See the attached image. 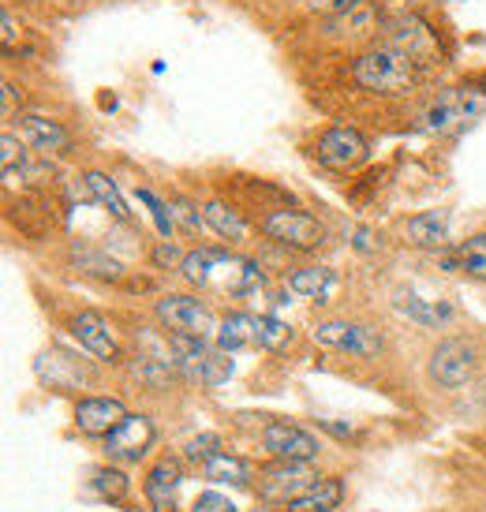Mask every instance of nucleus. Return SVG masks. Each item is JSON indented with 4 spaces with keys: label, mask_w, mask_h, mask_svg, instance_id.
<instances>
[{
    "label": "nucleus",
    "mask_w": 486,
    "mask_h": 512,
    "mask_svg": "<svg viewBox=\"0 0 486 512\" xmlns=\"http://www.w3.org/2000/svg\"><path fill=\"white\" fill-rule=\"evenodd\" d=\"M434 72H427L423 64H415L408 53L393 49L386 42H371L356 49L348 64H344V83L356 94L374 101H408L419 98Z\"/></svg>",
    "instance_id": "f257e3e1"
},
{
    "label": "nucleus",
    "mask_w": 486,
    "mask_h": 512,
    "mask_svg": "<svg viewBox=\"0 0 486 512\" xmlns=\"http://www.w3.org/2000/svg\"><path fill=\"white\" fill-rule=\"evenodd\" d=\"M483 113H486V86L464 79L457 86H438L434 94H427L423 105L415 109L412 128L419 135H430V139H460Z\"/></svg>",
    "instance_id": "f03ea898"
},
{
    "label": "nucleus",
    "mask_w": 486,
    "mask_h": 512,
    "mask_svg": "<svg viewBox=\"0 0 486 512\" xmlns=\"http://www.w3.org/2000/svg\"><path fill=\"white\" fill-rule=\"evenodd\" d=\"M386 15V12H382ZM378 42L401 49L415 64H423L427 72H438L442 64H449V49L442 45V30L430 23V15L423 8H404V12H389L382 19Z\"/></svg>",
    "instance_id": "7ed1b4c3"
},
{
    "label": "nucleus",
    "mask_w": 486,
    "mask_h": 512,
    "mask_svg": "<svg viewBox=\"0 0 486 512\" xmlns=\"http://www.w3.org/2000/svg\"><path fill=\"white\" fill-rule=\"evenodd\" d=\"M169 356L176 367V378L199 389H217L232 378V356L221 352L210 337H191V333H165Z\"/></svg>",
    "instance_id": "20e7f679"
},
{
    "label": "nucleus",
    "mask_w": 486,
    "mask_h": 512,
    "mask_svg": "<svg viewBox=\"0 0 486 512\" xmlns=\"http://www.w3.org/2000/svg\"><path fill=\"white\" fill-rule=\"evenodd\" d=\"M258 232L270 243L285 247V251H296V255H315L329 243V228L318 221L315 214L307 210H296V206H270L266 214H258Z\"/></svg>",
    "instance_id": "39448f33"
},
{
    "label": "nucleus",
    "mask_w": 486,
    "mask_h": 512,
    "mask_svg": "<svg viewBox=\"0 0 486 512\" xmlns=\"http://www.w3.org/2000/svg\"><path fill=\"white\" fill-rule=\"evenodd\" d=\"M311 161L318 169L337 172V176H352L371 161V139L356 128V124H329L315 135L311 143Z\"/></svg>",
    "instance_id": "423d86ee"
},
{
    "label": "nucleus",
    "mask_w": 486,
    "mask_h": 512,
    "mask_svg": "<svg viewBox=\"0 0 486 512\" xmlns=\"http://www.w3.org/2000/svg\"><path fill=\"white\" fill-rule=\"evenodd\" d=\"M311 337L329 352H344L352 359H374L386 348L382 329L367 326V322H352V318H322V322H315Z\"/></svg>",
    "instance_id": "0eeeda50"
},
{
    "label": "nucleus",
    "mask_w": 486,
    "mask_h": 512,
    "mask_svg": "<svg viewBox=\"0 0 486 512\" xmlns=\"http://www.w3.org/2000/svg\"><path fill=\"white\" fill-rule=\"evenodd\" d=\"M479 370V348L468 337H445L427 359V378L438 389H464Z\"/></svg>",
    "instance_id": "6e6552de"
},
{
    "label": "nucleus",
    "mask_w": 486,
    "mask_h": 512,
    "mask_svg": "<svg viewBox=\"0 0 486 512\" xmlns=\"http://www.w3.org/2000/svg\"><path fill=\"white\" fill-rule=\"evenodd\" d=\"M154 318L165 326V333H191V337H210V341H214L217 322H221L191 292H165L161 299H154Z\"/></svg>",
    "instance_id": "1a4fd4ad"
},
{
    "label": "nucleus",
    "mask_w": 486,
    "mask_h": 512,
    "mask_svg": "<svg viewBox=\"0 0 486 512\" xmlns=\"http://www.w3.org/2000/svg\"><path fill=\"white\" fill-rule=\"evenodd\" d=\"M158 441V427L154 419L143 412H128V419L120 423L116 430H109L101 438V449H105V460L109 464H139Z\"/></svg>",
    "instance_id": "9d476101"
},
{
    "label": "nucleus",
    "mask_w": 486,
    "mask_h": 512,
    "mask_svg": "<svg viewBox=\"0 0 486 512\" xmlns=\"http://www.w3.org/2000/svg\"><path fill=\"white\" fill-rule=\"evenodd\" d=\"M19 135H23L30 150H34L38 157H45V161L68 157L75 146L72 128H68L64 120H57V116L38 113V109H27V113L19 116Z\"/></svg>",
    "instance_id": "9b49d317"
},
{
    "label": "nucleus",
    "mask_w": 486,
    "mask_h": 512,
    "mask_svg": "<svg viewBox=\"0 0 486 512\" xmlns=\"http://www.w3.org/2000/svg\"><path fill=\"white\" fill-rule=\"evenodd\" d=\"M262 449L273 456V460H300V464H311L318 453H322V441L303 430L300 423H288V419H270L262 427Z\"/></svg>",
    "instance_id": "f8f14e48"
},
{
    "label": "nucleus",
    "mask_w": 486,
    "mask_h": 512,
    "mask_svg": "<svg viewBox=\"0 0 486 512\" xmlns=\"http://www.w3.org/2000/svg\"><path fill=\"white\" fill-rule=\"evenodd\" d=\"M315 479L318 475L311 471V464H300V460H273L270 468L258 471V494H262V501H270V505H288L292 498H300Z\"/></svg>",
    "instance_id": "ddd939ff"
},
{
    "label": "nucleus",
    "mask_w": 486,
    "mask_h": 512,
    "mask_svg": "<svg viewBox=\"0 0 486 512\" xmlns=\"http://www.w3.org/2000/svg\"><path fill=\"white\" fill-rule=\"evenodd\" d=\"M68 333H72V341L90 352V356L98 359V363H120L124 352H120V341H116L113 326H109V318L101 311H79L72 314V322H68Z\"/></svg>",
    "instance_id": "4468645a"
},
{
    "label": "nucleus",
    "mask_w": 486,
    "mask_h": 512,
    "mask_svg": "<svg viewBox=\"0 0 486 512\" xmlns=\"http://www.w3.org/2000/svg\"><path fill=\"white\" fill-rule=\"evenodd\" d=\"M75 430L86 438H105L109 430H116L128 419V408L120 397H79L75 400Z\"/></svg>",
    "instance_id": "2eb2a0df"
},
{
    "label": "nucleus",
    "mask_w": 486,
    "mask_h": 512,
    "mask_svg": "<svg viewBox=\"0 0 486 512\" xmlns=\"http://www.w3.org/2000/svg\"><path fill=\"white\" fill-rule=\"evenodd\" d=\"M180 483H184L180 460H172V456L154 460L150 471H146V483H143V494H146V501H150V509L154 512H176Z\"/></svg>",
    "instance_id": "dca6fc26"
},
{
    "label": "nucleus",
    "mask_w": 486,
    "mask_h": 512,
    "mask_svg": "<svg viewBox=\"0 0 486 512\" xmlns=\"http://www.w3.org/2000/svg\"><path fill=\"white\" fill-rule=\"evenodd\" d=\"M404 240L419 251H445L449 247V210H423L404 221Z\"/></svg>",
    "instance_id": "f3484780"
},
{
    "label": "nucleus",
    "mask_w": 486,
    "mask_h": 512,
    "mask_svg": "<svg viewBox=\"0 0 486 512\" xmlns=\"http://www.w3.org/2000/svg\"><path fill=\"white\" fill-rule=\"evenodd\" d=\"M232 251L229 247H214V243H202L195 251H187L184 262H180V277H184L191 288H206L214 281L217 270H225L232 262Z\"/></svg>",
    "instance_id": "a211bd4d"
},
{
    "label": "nucleus",
    "mask_w": 486,
    "mask_h": 512,
    "mask_svg": "<svg viewBox=\"0 0 486 512\" xmlns=\"http://www.w3.org/2000/svg\"><path fill=\"white\" fill-rule=\"evenodd\" d=\"M202 217H206L210 236H217L225 247H232V243H243V240H247V232H251L247 217H243L240 210H236L232 202H225V199L202 202Z\"/></svg>",
    "instance_id": "6ab92c4d"
},
{
    "label": "nucleus",
    "mask_w": 486,
    "mask_h": 512,
    "mask_svg": "<svg viewBox=\"0 0 486 512\" xmlns=\"http://www.w3.org/2000/svg\"><path fill=\"white\" fill-rule=\"evenodd\" d=\"M344 501V483L337 475H318L300 498L281 505V512H337Z\"/></svg>",
    "instance_id": "aec40b11"
},
{
    "label": "nucleus",
    "mask_w": 486,
    "mask_h": 512,
    "mask_svg": "<svg viewBox=\"0 0 486 512\" xmlns=\"http://www.w3.org/2000/svg\"><path fill=\"white\" fill-rule=\"evenodd\" d=\"M83 187H86V199L98 202L101 210L113 217V221H120V225H131L128 202H124V195H120V187H116V180L109 176V172L86 169L83 172Z\"/></svg>",
    "instance_id": "412c9836"
},
{
    "label": "nucleus",
    "mask_w": 486,
    "mask_h": 512,
    "mask_svg": "<svg viewBox=\"0 0 486 512\" xmlns=\"http://www.w3.org/2000/svg\"><path fill=\"white\" fill-rule=\"evenodd\" d=\"M285 288L300 299L326 303V299L333 296V288H337V273L329 270V266H322V262H311V266H300V270L288 273Z\"/></svg>",
    "instance_id": "4be33fe9"
},
{
    "label": "nucleus",
    "mask_w": 486,
    "mask_h": 512,
    "mask_svg": "<svg viewBox=\"0 0 486 512\" xmlns=\"http://www.w3.org/2000/svg\"><path fill=\"white\" fill-rule=\"evenodd\" d=\"M255 333H258V314L251 311H229L221 322H217L214 344L221 352H243V348H255Z\"/></svg>",
    "instance_id": "5701e85b"
},
{
    "label": "nucleus",
    "mask_w": 486,
    "mask_h": 512,
    "mask_svg": "<svg viewBox=\"0 0 486 512\" xmlns=\"http://www.w3.org/2000/svg\"><path fill=\"white\" fill-rule=\"evenodd\" d=\"M34 374H38L49 389H57V393H72V389L83 385V370L75 367L64 352H42L38 363H34Z\"/></svg>",
    "instance_id": "b1692460"
},
{
    "label": "nucleus",
    "mask_w": 486,
    "mask_h": 512,
    "mask_svg": "<svg viewBox=\"0 0 486 512\" xmlns=\"http://www.w3.org/2000/svg\"><path fill=\"white\" fill-rule=\"evenodd\" d=\"M397 311H401L408 322H415V326H423V329H438L457 318L453 303H445V299L442 303H430V299H419V296H401L397 299Z\"/></svg>",
    "instance_id": "393cba45"
},
{
    "label": "nucleus",
    "mask_w": 486,
    "mask_h": 512,
    "mask_svg": "<svg viewBox=\"0 0 486 512\" xmlns=\"http://www.w3.org/2000/svg\"><path fill=\"white\" fill-rule=\"evenodd\" d=\"M202 475L210 479V483H229V486H247L255 479V468L243 460V456H232V453H221L210 456L206 464H202Z\"/></svg>",
    "instance_id": "a878e982"
},
{
    "label": "nucleus",
    "mask_w": 486,
    "mask_h": 512,
    "mask_svg": "<svg viewBox=\"0 0 486 512\" xmlns=\"http://www.w3.org/2000/svg\"><path fill=\"white\" fill-rule=\"evenodd\" d=\"M75 270L94 277V281H113V285L124 281V266L101 247H75Z\"/></svg>",
    "instance_id": "bb28decb"
},
{
    "label": "nucleus",
    "mask_w": 486,
    "mask_h": 512,
    "mask_svg": "<svg viewBox=\"0 0 486 512\" xmlns=\"http://www.w3.org/2000/svg\"><path fill=\"white\" fill-rule=\"evenodd\" d=\"M453 255H457V266L464 277H472V281H483L486 285V228L483 232H472L464 243H457Z\"/></svg>",
    "instance_id": "cd10ccee"
},
{
    "label": "nucleus",
    "mask_w": 486,
    "mask_h": 512,
    "mask_svg": "<svg viewBox=\"0 0 486 512\" xmlns=\"http://www.w3.org/2000/svg\"><path fill=\"white\" fill-rule=\"evenodd\" d=\"M292 341V326L277 314H258V333H255V348L262 352H281Z\"/></svg>",
    "instance_id": "c85d7f7f"
},
{
    "label": "nucleus",
    "mask_w": 486,
    "mask_h": 512,
    "mask_svg": "<svg viewBox=\"0 0 486 512\" xmlns=\"http://www.w3.org/2000/svg\"><path fill=\"white\" fill-rule=\"evenodd\" d=\"M94 490H98V498H105L109 505H124L131 494V479L120 468L109 464V468L94 471Z\"/></svg>",
    "instance_id": "c756f323"
},
{
    "label": "nucleus",
    "mask_w": 486,
    "mask_h": 512,
    "mask_svg": "<svg viewBox=\"0 0 486 512\" xmlns=\"http://www.w3.org/2000/svg\"><path fill=\"white\" fill-rule=\"evenodd\" d=\"M172 221H176V228H184V232H210L206 228V217H202V206H195V202L187 199H172Z\"/></svg>",
    "instance_id": "7c9ffc66"
},
{
    "label": "nucleus",
    "mask_w": 486,
    "mask_h": 512,
    "mask_svg": "<svg viewBox=\"0 0 486 512\" xmlns=\"http://www.w3.org/2000/svg\"><path fill=\"white\" fill-rule=\"evenodd\" d=\"M356 4H363V0H300L303 12L315 15V19H333V15H344V12H352Z\"/></svg>",
    "instance_id": "2f4dec72"
},
{
    "label": "nucleus",
    "mask_w": 486,
    "mask_h": 512,
    "mask_svg": "<svg viewBox=\"0 0 486 512\" xmlns=\"http://www.w3.org/2000/svg\"><path fill=\"white\" fill-rule=\"evenodd\" d=\"M217 453H221V438H217V434H199V438L187 441V449H184L187 460H191V464H199V468Z\"/></svg>",
    "instance_id": "473e14b6"
},
{
    "label": "nucleus",
    "mask_w": 486,
    "mask_h": 512,
    "mask_svg": "<svg viewBox=\"0 0 486 512\" xmlns=\"http://www.w3.org/2000/svg\"><path fill=\"white\" fill-rule=\"evenodd\" d=\"M187 512H240V505L232 498H225V494H217V490H206V494H199V498L191 501Z\"/></svg>",
    "instance_id": "72a5a7b5"
},
{
    "label": "nucleus",
    "mask_w": 486,
    "mask_h": 512,
    "mask_svg": "<svg viewBox=\"0 0 486 512\" xmlns=\"http://www.w3.org/2000/svg\"><path fill=\"white\" fill-rule=\"evenodd\" d=\"M0 42H4V53H15V42H19V38H23V23H19V19H15V12L12 8H8V4H4V15H0Z\"/></svg>",
    "instance_id": "f704fd0d"
},
{
    "label": "nucleus",
    "mask_w": 486,
    "mask_h": 512,
    "mask_svg": "<svg viewBox=\"0 0 486 512\" xmlns=\"http://www.w3.org/2000/svg\"><path fill=\"white\" fill-rule=\"evenodd\" d=\"M180 262H184V255L172 247V240H158V247H154V266H158V270H165V266H169V270H180Z\"/></svg>",
    "instance_id": "c9c22d12"
},
{
    "label": "nucleus",
    "mask_w": 486,
    "mask_h": 512,
    "mask_svg": "<svg viewBox=\"0 0 486 512\" xmlns=\"http://www.w3.org/2000/svg\"><path fill=\"white\" fill-rule=\"evenodd\" d=\"M352 247H356L359 255H371L374 251V232L367 225H359L356 232H352Z\"/></svg>",
    "instance_id": "e433bc0d"
},
{
    "label": "nucleus",
    "mask_w": 486,
    "mask_h": 512,
    "mask_svg": "<svg viewBox=\"0 0 486 512\" xmlns=\"http://www.w3.org/2000/svg\"><path fill=\"white\" fill-rule=\"evenodd\" d=\"M98 105H101V109H116V98H113V94H101Z\"/></svg>",
    "instance_id": "4c0bfd02"
}]
</instances>
